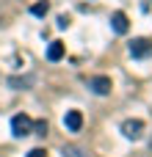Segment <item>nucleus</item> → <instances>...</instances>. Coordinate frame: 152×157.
Segmentation results:
<instances>
[{"mask_svg":"<svg viewBox=\"0 0 152 157\" xmlns=\"http://www.w3.org/2000/svg\"><path fill=\"white\" fill-rule=\"evenodd\" d=\"M130 55L133 58H150L152 55V41L150 39H133L130 41Z\"/></svg>","mask_w":152,"mask_h":157,"instance_id":"nucleus-3","label":"nucleus"},{"mask_svg":"<svg viewBox=\"0 0 152 157\" xmlns=\"http://www.w3.org/2000/svg\"><path fill=\"white\" fill-rule=\"evenodd\" d=\"M122 135H125L127 141H138V138L144 135V121H141V119H127V121H122Z\"/></svg>","mask_w":152,"mask_h":157,"instance_id":"nucleus-2","label":"nucleus"},{"mask_svg":"<svg viewBox=\"0 0 152 157\" xmlns=\"http://www.w3.org/2000/svg\"><path fill=\"white\" fill-rule=\"evenodd\" d=\"M33 83H36L33 75H25V77H8V86H11L14 91H25V88H30Z\"/></svg>","mask_w":152,"mask_h":157,"instance_id":"nucleus-7","label":"nucleus"},{"mask_svg":"<svg viewBox=\"0 0 152 157\" xmlns=\"http://www.w3.org/2000/svg\"><path fill=\"white\" fill-rule=\"evenodd\" d=\"M91 91L94 94H100V97H108L111 94V88H114V83H111V77H105V75H97V77H91Z\"/></svg>","mask_w":152,"mask_h":157,"instance_id":"nucleus-4","label":"nucleus"},{"mask_svg":"<svg viewBox=\"0 0 152 157\" xmlns=\"http://www.w3.org/2000/svg\"><path fill=\"white\" fill-rule=\"evenodd\" d=\"M64 124H66L69 132H80V127H83V113H80V110H66Z\"/></svg>","mask_w":152,"mask_h":157,"instance_id":"nucleus-6","label":"nucleus"},{"mask_svg":"<svg viewBox=\"0 0 152 157\" xmlns=\"http://www.w3.org/2000/svg\"><path fill=\"white\" fill-rule=\"evenodd\" d=\"M150 146H152V138H150Z\"/></svg>","mask_w":152,"mask_h":157,"instance_id":"nucleus-14","label":"nucleus"},{"mask_svg":"<svg viewBox=\"0 0 152 157\" xmlns=\"http://www.w3.org/2000/svg\"><path fill=\"white\" fill-rule=\"evenodd\" d=\"M61 155H64V157H89L80 146H64V149H61Z\"/></svg>","mask_w":152,"mask_h":157,"instance_id":"nucleus-10","label":"nucleus"},{"mask_svg":"<svg viewBox=\"0 0 152 157\" xmlns=\"http://www.w3.org/2000/svg\"><path fill=\"white\" fill-rule=\"evenodd\" d=\"M111 28H114L119 36H125V33L130 30V19H127V14H125V11H114V14H111Z\"/></svg>","mask_w":152,"mask_h":157,"instance_id":"nucleus-5","label":"nucleus"},{"mask_svg":"<svg viewBox=\"0 0 152 157\" xmlns=\"http://www.w3.org/2000/svg\"><path fill=\"white\" fill-rule=\"evenodd\" d=\"M30 132H33V119L25 116V113H17V116L11 119V135H14V138H25V135H30Z\"/></svg>","mask_w":152,"mask_h":157,"instance_id":"nucleus-1","label":"nucleus"},{"mask_svg":"<svg viewBox=\"0 0 152 157\" xmlns=\"http://www.w3.org/2000/svg\"><path fill=\"white\" fill-rule=\"evenodd\" d=\"M33 132H36V135H47V121H44V119L33 121Z\"/></svg>","mask_w":152,"mask_h":157,"instance_id":"nucleus-11","label":"nucleus"},{"mask_svg":"<svg viewBox=\"0 0 152 157\" xmlns=\"http://www.w3.org/2000/svg\"><path fill=\"white\" fill-rule=\"evenodd\" d=\"M28 157H47V152H44V149H30Z\"/></svg>","mask_w":152,"mask_h":157,"instance_id":"nucleus-13","label":"nucleus"},{"mask_svg":"<svg viewBox=\"0 0 152 157\" xmlns=\"http://www.w3.org/2000/svg\"><path fill=\"white\" fill-rule=\"evenodd\" d=\"M47 11H50V3H47V0H39V3L30 6V14H33V17H44Z\"/></svg>","mask_w":152,"mask_h":157,"instance_id":"nucleus-9","label":"nucleus"},{"mask_svg":"<svg viewBox=\"0 0 152 157\" xmlns=\"http://www.w3.org/2000/svg\"><path fill=\"white\" fill-rule=\"evenodd\" d=\"M64 58V44L61 41H50L47 47V61H61Z\"/></svg>","mask_w":152,"mask_h":157,"instance_id":"nucleus-8","label":"nucleus"},{"mask_svg":"<svg viewBox=\"0 0 152 157\" xmlns=\"http://www.w3.org/2000/svg\"><path fill=\"white\" fill-rule=\"evenodd\" d=\"M69 22H72V19H69L66 14H61V17H58V28H69Z\"/></svg>","mask_w":152,"mask_h":157,"instance_id":"nucleus-12","label":"nucleus"}]
</instances>
